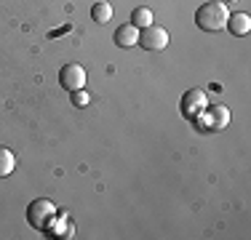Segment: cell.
I'll list each match as a JSON object with an SVG mask.
<instances>
[{"mask_svg": "<svg viewBox=\"0 0 251 240\" xmlns=\"http://www.w3.org/2000/svg\"><path fill=\"white\" fill-rule=\"evenodd\" d=\"M112 40H115L121 48L136 46V43H139V27H134L131 22H128V24H121V27L115 29V38H112Z\"/></svg>", "mask_w": 251, "mask_h": 240, "instance_id": "obj_7", "label": "cell"}, {"mask_svg": "<svg viewBox=\"0 0 251 240\" xmlns=\"http://www.w3.org/2000/svg\"><path fill=\"white\" fill-rule=\"evenodd\" d=\"M91 19L97 24H107L112 19V5L107 3V0H99V3L91 5Z\"/></svg>", "mask_w": 251, "mask_h": 240, "instance_id": "obj_9", "label": "cell"}, {"mask_svg": "<svg viewBox=\"0 0 251 240\" xmlns=\"http://www.w3.org/2000/svg\"><path fill=\"white\" fill-rule=\"evenodd\" d=\"M14 168H16L14 152H11L8 147H0V179H3V176H11V173H14Z\"/></svg>", "mask_w": 251, "mask_h": 240, "instance_id": "obj_11", "label": "cell"}, {"mask_svg": "<svg viewBox=\"0 0 251 240\" xmlns=\"http://www.w3.org/2000/svg\"><path fill=\"white\" fill-rule=\"evenodd\" d=\"M56 214H59L56 206H53L49 197H38V200H32V203L27 206V221H29V224H32L38 232L51 230Z\"/></svg>", "mask_w": 251, "mask_h": 240, "instance_id": "obj_2", "label": "cell"}, {"mask_svg": "<svg viewBox=\"0 0 251 240\" xmlns=\"http://www.w3.org/2000/svg\"><path fill=\"white\" fill-rule=\"evenodd\" d=\"M222 3H235V0H222Z\"/></svg>", "mask_w": 251, "mask_h": 240, "instance_id": "obj_13", "label": "cell"}, {"mask_svg": "<svg viewBox=\"0 0 251 240\" xmlns=\"http://www.w3.org/2000/svg\"><path fill=\"white\" fill-rule=\"evenodd\" d=\"M225 27L230 29L232 35L243 38V35L251 32V19H249V14H230V16H227V24H225Z\"/></svg>", "mask_w": 251, "mask_h": 240, "instance_id": "obj_8", "label": "cell"}, {"mask_svg": "<svg viewBox=\"0 0 251 240\" xmlns=\"http://www.w3.org/2000/svg\"><path fill=\"white\" fill-rule=\"evenodd\" d=\"M59 83L67 91H80V88H86V70L80 64H64L59 72Z\"/></svg>", "mask_w": 251, "mask_h": 240, "instance_id": "obj_5", "label": "cell"}, {"mask_svg": "<svg viewBox=\"0 0 251 240\" xmlns=\"http://www.w3.org/2000/svg\"><path fill=\"white\" fill-rule=\"evenodd\" d=\"M152 11L147 8V5H139V8H134V14H131V24L134 27H139V29H145V27H150L152 24Z\"/></svg>", "mask_w": 251, "mask_h": 240, "instance_id": "obj_10", "label": "cell"}, {"mask_svg": "<svg viewBox=\"0 0 251 240\" xmlns=\"http://www.w3.org/2000/svg\"><path fill=\"white\" fill-rule=\"evenodd\" d=\"M206 107H208L206 91H201V88H190V91H184V96H182V115L184 118L195 120Z\"/></svg>", "mask_w": 251, "mask_h": 240, "instance_id": "obj_4", "label": "cell"}, {"mask_svg": "<svg viewBox=\"0 0 251 240\" xmlns=\"http://www.w3.org/2000/svg\"><path fill=\"white\" fill-rule=\"evenodd\" d=\"M227 16H230L227 3H222V0H206L195 11V24H198L203 32H219V29H225Z\"/></svg>", "mask_w": 251, "mask_h": 240, "instance_id": "obj_1", "label": "cell"}, {"mask_svg": "<svg viewBox=\"0 0 251 240\" xmlns=\"http://www.w3.org/2000/svg\"><path fill=\"white\" fill-rule=\"evenodd\" d=\"M169 43H171L169 32L163 27H158V24H150V27H145L139 32V46L147 48V51H163Z\"/></svg>", "mask_w": 251, "mask_h": 240, "instance_id": "obj_3", "label": "cell"}, {"mask_svg": "<svg viewBox=\"0 0 251 240\" xmlns=\"http://www.w3.org/2000/svg\"><path fill=\"white\" fill-rule=\"evenodd\" d=\"M88 101H91V96H88L86 88H80V91H73V104H75V107H86Z\"/></svg>", "mask_w": 251, "mask_h": 240, "instance_id": "obj_12", "label": "cell"}, {"mask_svg": "<svg viewBox=\"0 0 251 240\" xmlns=\"http://www.w3.org/2000/svg\"><path fill=\"white\" fill-rule=\"evenodd\" d=\"M201 115H206V125L214 131H222V128H227V123H230V110H227L225 104H214V107L208 104Z\"/></svg>", "mask_w": 251, "mask_h": 240, "instance_id": "obj_6", "label": "cell"}]
</instances>
